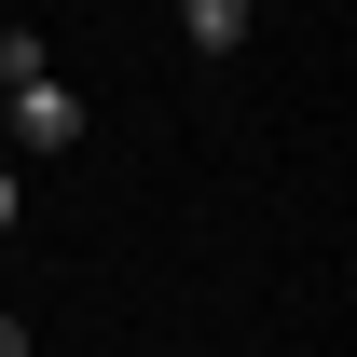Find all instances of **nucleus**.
Masks as SVG:
<instances>
[{
	"label": "nucleus",
	"instance_id": "f257e3e1",
	"mask_svg": "<svg viewBox=\"0 0 357 357\" xmlns=\"http://www.w3.org/2000/svg\"><path fill=\"white\" fill-rule=\"evenodd\" d=\"M0 110H14V137H28V151H69V137H83V96H69V83H14Z\"/></svg>",
	"mask_w": 357,
	"mask_h": 357
},
{
	"label": "nucleus",
	"instance_id": "f03ea898",
	"mask_svg": "<svg viewBox=\"0 0 357 357\" xmlns=\"http://www.w3.org/2000/svg\"><path fill=\"white\" fill-rule=\"evenodd\" d=\"M178 28H192V55H234L248 42V0H178Z\"/></svg>",
	"mask_w": 357,
	"mask_h": 357
},
{
	"label": "nucleus",
	"instance_id": "7ed1b4c3",
	"mask_svg": "<svg viewBox=\"0 0 357 357\" xmlns=\"http://www.w3.org/2000/svg\"><path fill=\"white\" fill-rule=\"evenodd\" d=\"M0 357H28V330H14V316H0Z\"/></svg>",
	"mask_w": 357,
	"mask_h": 357
},
{
	"label": "nucleus",
	"instance_id": "20e7f679",
	"mask_svg": "<svg viewBox=\"0 0 357 357\" xmlns=\"http://www.w3.org/2000/svg\"><path fill=\"white\" fill-rule=\"evenodd\" d=\"M0 220H14V178H0Z\"/></svg>",
	"mask_w": 357,
	"mask_h": 357
},
{
	"label": "nucleus",
	"instance_id": "39448f33",
	"mask_svg": "<svg viewBox=\"0 0 357 357\" xmlns=\"http://www.w3.org/2000/svg\"><path fill=\"white\" fill-rule=\"evenodd\" d=\"M0 96H14V83H0Z\"/></svg>",
	"mask_w": 357,
	"mask_h": 357
}]
</instances>
